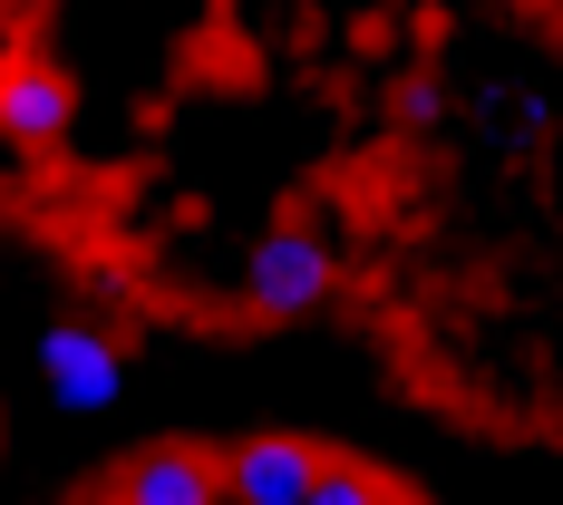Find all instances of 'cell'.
I'll list each match as a JSON object with an SVG mask.
<instances>
[{"instance_id": "obj_1", "label": "cell", "mask_w": 563, "mask_h": 505, "mask_svg": "<svg viewBox=\"0 0 563 505\" xmlns=\"http://www.w3.org/2000/svg\"><path fill=\"white\" fill-rule=\"evenodd\" d=\"M40 389H49L58 418H108L126 398V350L98 321H49L40 331Z\"/></svg>"}, {"instance_id": "obj_3", "label": "cell", "mask_w": 563, "mask_h": 505, "mask_svg": "<svg viewBox=\"0 0 563 505\" xmlns=\"http://www.w3.org/2000/svg\"><path fill=\"white\" fill-rule=\"evenodd\" d=\"M340 292V263L321 233H263V253H253V301L282 311V321H301V311H321Z\"/></svg>"}, {"instance_id": "obj_4", "label": "cell", "mask_w": 563, "mask_h": 505, "mask_svg": "<svg viewBox=\"0 0 563 505\" xmlns=\"http://www.w3.org/2000/svg\"><path fill=\"white\" fill-rule=\"evenodd\" d=\"M117 505H224V476H214V457H205V448L156 438V448L117 476Z\"/></svg>"}, {"instance_id": "obj_2", "label": "cell", "mask_w": 563, "mask_h": 505, "mask_svg": "<svg viewBox=\"0 0 563 505\" xmlns=\"http://www.w3.org/2000/svg\"><path fill=\"white\" fill-rule=\"evenodd\" d=\"M321 457H331V448H321V438H301V428H243L214 476H224L233 505H291L301 486H311V466H321Z\"/></svg>"}, {"instance_id": "obj_6", "label": "cell", "mask_w": 563, "mask_h": 505, "mask_svg": "<svg viewBox=\"0 0 563 505\" xmlns=\"http://www.w3.org/2000/svg\"><path fill=\"white\" fill-rule=\"evenodd\" d=\"M291 505H389V476H379V466H360V457H321V466H311V486H301Z\"/></svg>"}, {"instance_id": "obj_5", "label": "cell", "mask_w": 563, "mask_h": 505, "mask_svg": "<svg viewBox=\"0 0 563 505\" xmlns=\"http://www.w3.org/2000/svg\"><path fill=\"white\" fill-rule=\"evenodd\" d=\"M68 117H78V98H68L58 68H40V58H10L0 68V136L10 146H58Z\"/></svg>"}]
</instances>
